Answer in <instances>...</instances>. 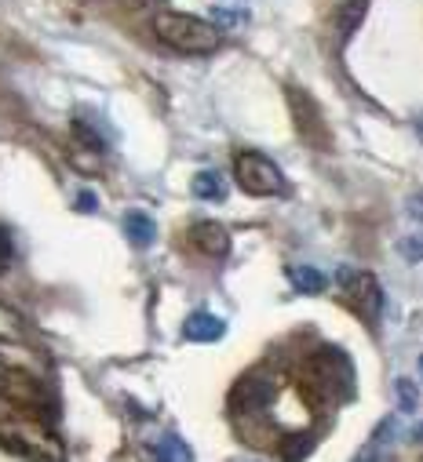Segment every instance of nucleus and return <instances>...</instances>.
Listing matches in <instances>:
<instances>
[{
	"mask_svg": "<svg viewBox=\"0 0 423 462\" xmlns=\"http://www.w3.org/2000/svg\"><path fill=\"white\" fill-rule=\"evenodd\" d=\"M154 37L179 55H212L223 44L220 26H212L197 15H183V12H157L154 15Z\"/></svg>",
	"mask_w": 423,
	"mask_h": 462,
	"instance_id": "obj_1",
	"label": "nucleus"
},
{
	"mask_svg": "<svg viewBox=\"0 0 423 462\" xmlns=\"http://www.w3.org/2000/svg\"><path fill=\"white\" fill-rule=\"evenodd\" d=\"M365 12H369V0H347L340 12V41H351L358 33V26L365 23Z\"/></svg>",
	"mask_w": 423,
	"mask_h": 462,
	"instance_id": "obj_10",
	"label": "nucleus"
},
{
	"mask_svg": "<svg viewBox=\"0 0 423 462\" xmlns=\"http://www.w3.org/2000/svg\"><path fill=\"white\" fill-rule=\"evenodd\" d=\"M351 299H354V310H358L369 324L380 320V313H383V288H380V281H376L372 273H358V277L351 281Z\"/></svg>",
	"mask_w": 423,
	"mask_h": 462,
	"instance_id": "obj_4",
	"label": "nucleus"
},
{
	"mask_svg": "<svg viewBox=\"0 0 423 462\" xmlns=\"http://www.w3.org/2000/svg\"><path fill=\"white\" fill-rule=\"evenodd\" d=\"M154 455H157V458H190V448L183 444V437H175V433H168L164 440H157V448H154Z\"/></svg>",
	"mask_w": 423,
	"mask_h": 462,
	"instance_id": "obj_11",
	"label": "nucleus"
},
{
	"mask_svg": "<svg viewBox=\"0 0 423 462\" xmlns=\"http://www.w3.org/2000/svg\"><path fill=\"white\" fill-rule=\"evenodd\" d=\"M223 331H227L223 317L208 313V310L190 313L186 324H183V338H190V342H216V338H223Z\"/></svg>",
	"mask_w": 423,
	"mask_h": 462,
	"instance_id": "obj_5",
	"label": "nucleus"
},
{
	"mask_svg": "<svg viewBox=\"0 0 423 462\" xmlns=\"http://www.w3.org/2000/svg\"><path fill=\"white\" fill-rule=\"evenodd\" d=\"M73 135H77V139H80L88 150H102V146H106V139H102V135H99V132H95L88 121H80V117L73 121Z\"/></svg>",
	"mask_w": 423,
	"mask_h": 462,
	"instance_id": "obj_12",
	"label": "nucleus"
},
{
	"mask_svg": "<svg viewBox=\"0 0 423 462\" xmlns=\"http://www.w3.org/2000/svg\"><path fill=\"white\" fill-rule=\"evenodd\" d=\"M419 139H423V121H419Z\"/></svg>",
	"mask_w": 423,
	"mask_h": 462,
	"instance_id": "obj_20",
	"label": "nucleus"
},
{
	"mask_svg": "<svg viewBox=\"0 0 423 462\" xmlns=\"http://www.w3.org/2000/svg\"><path fill=\"white\" fill-rule=\"evenodd\" d=\"M409 215L423 222V197H412V200H409Z\"/></svg>",
	"mask_w": 423,
	"mask_h": 462,
	"instance_id": "obj_17",
	"label": "nucleus"
},
{
	"mask_svg": "<svg viewBox=\"0 0 423 462\" xmlns=\"http://www.w3.org/2000/svg\"><path fill=\"white\" fill-rule=\"evenodd\" d=\"M401 255L405 259H423V241H401Z\"/></svg>",
	"mask_w": 423,
	"mask_h": 462,
	"instance_id": "obj_16",
	"label": "nucleus"
},
{
	"mask_svg": "<svg viewBox=\"0 0 423 462\" xmlns=\"http://www.w3.org/2000/svg\"><path fill=\"white\" fill-rule=\"evenodd\" d=\"M12 255H15V245H12V234L5 226H0V273L12 266Z\"/></svg>",
	"mask_w": 423,
	"mask_h": 462,
	"instance_id": "obj_13",
	"label": "nucleus"
},
{
	"mask_svg": "<svg viewBox=\"0 0 423 462\" xmlns=\"http://www.w3.org/2000/svg\"><path fill=\"white\" fill-rule=\"evenodd\" d=\"M288 281L299 295H317V291H325L329 277L322 270H314V266H288Z\"/></svg>",
	"mask_w": 423,
	"mask_h": 462,
	"instance_id": "obj_9",
	"label": "nucleus"
},
{
	"mask_svg": "<svg viewBox=\"0 0 423 462\" xmlns=\"http://www.w3.org/2000/svg\"><path fill=\"white\" fill-rule=\"evenodd\" d=\"M419 372H423V357H419Z\"/></svg>",
	"mask_w": 423,
	"mask_h": 462,
	"instance_id": "obj_21",
	"label": "nucleus"
},
{
	"mask_svg": "<svg viewBox=\"0 0 423 462\" xmlns=\"http://www.w3.org/2000/svg\"><path fill=\"white\" fill-rule=\"evenodd\" d=\"M0 386H5V368H0Z\"/></svg>",
	"mask_w": 423,
	"mask_h": 462,
	"instance_id": "obj_19",
	"label": "nucleus"
},
{
	"mask_svg": "<svg viewBox=\"0 0 423 462\" xmlns=\"http://www.w3.org/2000/svg\"><path fill=\"white\" fill-rule=\"evenodd\" d=\"M95 208H99V197L91 189H80L77 193V211H95Z\"/></svg>",
	"mask_w": 423,
	"mask_h": 462,
	"instance_id": "obj_15",
	"label": "nucleus"
},
{
	"mask_svg": "<svg viewBox=\"0 0 423 462\" xmlns=\"http://www.w3.org/2000/svg\"><path fill=\"white\" fill-rule=\"evenodd\" d=\"M234 175H238V186L252 197H277L285 193V175L281 168L267 157V153H256V150H245L234 157Z\"/></svg>",
	"mask_w": 423,
	"mask_h": 462,
	"instance_id": "obj_2",
	"label": "nucleus"
},
{
	"mask_svg": "<svg viewBox=\"0 0 423 462\" xmlns=\"http://www.w3.org/2000/svg\"><path fill=\"white\" fill-rule=\"evenodd\" d=\"M270 397H274V383L252 375V379H241V383H238V390H234V408H238V411H259V408L270 404Z\"/></svg>",
	"mask_w": 423,
	"mask_h": 462,
	"instance_id": "obj_6",
	"label": "nucleus"
},
{
	"mask_svg": "<svg viewBox=\"0 0 423 462\" xmlns=\"http://www.w3.org/2000/svg\"><path fill=\"white\" fill-rule=\"evenodd\" d=\"M190 189H193L197 200H223L227 197V179L216 168H212V171H197L193 182H190Z\"/></svg>",
	"mask_w": 423,
	"mask_h": 462,
	"instance_id": "obj_8",
	"label": "nucleus"
},
{
	"mask_svg": "<svg viewBox=\"0 0 423 462\" xmlns=\"http://www.w3.org/2000/svg\"><path fill=\"white\" fill-rule=\"evenodd\" d=\"M394 386H398V401H401V408H405V411H416V390H412V383H409V379H398Z\"/></svg>",
	"mask_w": 423,
	"mask_h": 462,
	"instance_id": "obj_14",
	"label": "nucleus"
},
{
	"mask_svg": "<svg viewBox=\"0 0 423 462\" xmlns=\"http://www.w3.org/2000/svg\"><path fill=\"white\" fill-rule=\"evenodd\" d=\"M190 245H193L201 255H208V259H223V255H230V234H227L220 222H212V218L190 226Z\"/></svg>",
	"mask_w": 423,
	"mask_h": 462,
	"instance_id": "obj_3",
	"label": "nucleus"
},
{
	"mask_svg": "<svg viewBox=\"0 0 423 462\" xmlns=\"http://www.w3.org/2000/svg\"><path fill=\"white\" fill-rule=\"evenodd\" d=\"M128 5H132V8H143V5H150V0H128Z\"/></svg>",
	"mask_w": 423,
	"mask_h": 462,
	"instance_id": "obj_18",
	"label": "nucleus"
},
{
	"mask_svg": "<svg viewBox=\"0 0 423 462\" xmlns=\"http://www.w3.org/2000/svg\"><path fill=\"white\" fill-rule=\"evenodd\" d=\"M125 237L136 245V248H150L154 237H157V226L146 211H128L125 215Z\"/></svg>",
	"mask_w": 423,
	"mask_h": 462,
	"instance_id": "obj_7",
	"label": "nucleus"
}]
</instances>
